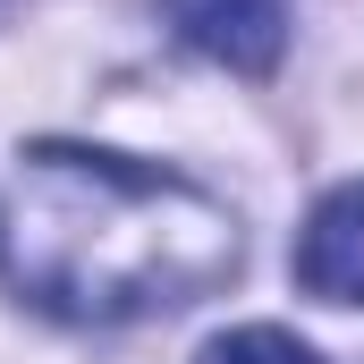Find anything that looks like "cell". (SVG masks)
I'll use <instances>...</instances> for the list:
<instances>
[{"label":"cell","mask_w":364,"mask_h":364,"mask_svg":"<svg viewBox=\"0 0 364 364\" xmlns=\"http://www.w3.org/2000/svg\"><path fill=\"white\" fill-rule=\"evenodd\" d=\"M237 212L161 161L26 144L0 178V279L60 322H153L237 272Z\"/></svg>","instance_id":"6da1fadb"},{"label":"cell","mask_w":364,"mask_h":364,"mask_svg":"<svg viewBox=\"0 0 364 364\" xmlns=\"http://www.w3.org/2000/svg\"><path fill=\"white\" fill-rule=\"evenodd\" d=\"M296 279L331 305H364V178L314 203V220L296 237Z\"/></svg>","instance_id":"3957f363"},{"label":"cell","mask_w":364,"mask_h":364,"mask_svg":"<svg viewBox=\"0 0 364 364\" xmlns=\"http://www.w3.org/2000/svg\"><path fill=\"white\" fill-rule=\"evenodd\" d=\"M170 17L203 60H220L237 77H263L288 51V0H170Z\"/></svg>","instance_id":"7a4b0ae2"},{"label":"cell","mask_w":364,"mask_h":364,"mask_svg":"<svg viewBox=\"0 0 364 364\" xmlns=\"http://www.w3.org/2000/svg\"><path fill=\"white\" fill-rule=\"evenodd\" d=\"M195 364H322L305 339H288V331H272V322H246V331H229V339H212Z\"/></svg>","instance_id":"277c9868"}]
</instances>
